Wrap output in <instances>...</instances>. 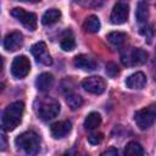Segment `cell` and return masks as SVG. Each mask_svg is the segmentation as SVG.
Returning a JSON list of instances; mask_svg holds the SVG:
<instances>
[{"label":"cell","instance_id":"17","mask_svg":"<svg viewBox=\"0 0 156 156\" xmlns=\"http://www.w3.org/2000/svg\"><path fill=\"white\" fill-rule=\"evenodd\" d=\"M101 124V116L98 112H90L84 119V128L87 130H94Z\"/></svg>","mask_w":156,"mask_h":156},{"label":"cell","instance_id":"22","mask_svg":"<svg viewBox=\"0 0 156 156\" xmlns=\"http://www.w3.org/2000/svg\"><path fill=\"white\" fill-rule=\"evenodd\" d=\"M124 154L126 155L138 156V155H144V150H143V147H141V145L139 143H136V141H129L126 145Z\"/></svg>","mask_w":156,"mask_h":156},{"label":"cell","instance_id":"21","mask_svg":"<svg viewBox=\"0 0 156 156\" xmlns=\"http://www.w3.org/2000/svg\"><path fill=\"white\" fill-rule=\"evenodd\" d=\"M135 17H136V21L140 23L146 22V20L149 18V6L145 1H139L135 11Z\"/></svg>","mask_w":156,"mask_h":156},{"label":"cell","instance_id":"6","mask_svg":"<svg viewBox=\"0 0 156 156\" xmlns=\"http://www.w3.org/2000/svg\"><path fill=\"white\" fill-rule=\"evenodd\" d=\"M11 16H13L16 20H18L28 30H35L37 29V16L33 12H27L26 10L21 7H15L11 10Z\"/></svg>","mask_w":156,"mask_h":156},{"label":"cell","instance_id":"19","mask_svg":"<svg viewBox=\"0 0 156 156\" xmlns=\"http://www.w3.org/2000/svg\"><path fill=\"white\" fill-rule=\"evenodd\" d=\"M106 39L115 48H121V46H123V44L127 40V34L123 32H111L107 34Z\"/></svg>","mask_w":156,"mask_h":156},{"label":"cell","instance_id":"5","mask_svg":"<svg viewBox=\"0 0 156 156\" xmlns=\"http://www.w3.org/2000/svg\"><path fill=\"white\" fill-rule=\"evenodd\" d=\"M29 71H30V61L27 56L20 55L13 58L11 63V74L15 78L22 79L28 76Z\"/></svg>","mask_w":156,"mask_h":156},{"label":"cell","instance_id":"3","mask_svg":"<svg viewBox=\"0 0 156 156\" xmlns=\"http://www.w3.org/2000/svg\"><path fill=\"white\" fill-rule=\"evenodd\" d=\"M15 144L18 149H21L26 154L35 155V154H38L39 147H40V139H39V135L37 133L28 130V132L20 134L16 138Z\"/></svg>","mask_w":156,"mask_h":156},{"label":"cell","instance_id":"7","mask_svg":"<svg viewBox=\"0 0 156 156\" xmlns=\"http://www.w3.org/2000/svg\"><path fill=\"white\" fill-rule=\"evenodd\" d=\"M147 61V52L143 49L134 48L122 55V62L126 66H135L143 65Z\"/></svg>","mask_w":156,"mask_h":156},{"label":"cell","instance_id":"1","mask_svg":"<svg viewBox=\"0 0 156 156\" xmlns=\"http://www.w3.org/2000/svg\"><path fill=\"white\" fill-rule=\"evenodd\" d=\"M23 112H24V104L22 101H15L10 104L2 113V118H1L2 129L7 132L16 129L22 122Z\"/></svg>","mask_w":156,"mask_h":156},{"label":"cell","instance_id":"10","mask_svg":"<svg viewBox=\"0 0 156 156\" xmlns=\"http://www.w3.org/2000/svg\"><path fill=\"white\" fill-rule=\"evenodd\" d=\"M32 55L35 57V60L45 66H49L52 63V58L48 51V46L44 41H38L30 48Z\"/></svg>","mask_w":156,"mask_h":156},{"label":"cell","instance_id":"12","mask_svg":"<svg viewBox=\"0 0 156 156\" xmlns=\"http://www.w3.org/2000/svg\"><path fill=\"white\" fill-rule=\"evenodd\" d=\"M72 129V123L69 121H58L55 122L54 124H51L50 127V132L51 135L55 139H61L63 136H66Z\"/></svg>","mask_w":156,"mask_h":156},{"label":"cell","instance_id":"27","mask_svg":"<svg viewBox=\"0 0 156 156\" xmlns=\"http://www.w3.org/2000/svg\"><path fill=\"white\" fill-rule=\"evenodd\" d=\"M1 139H2V144H1V150H5V147H6V138H5V134H4V133L1 134Z\"/></svg>","mask_w":156,"mask_h":156},{"label":"cell","instance_id":"14","mask_svg":"<svg viewBox=\"0 0 156 156\" xmlns=\"http://www.w3.org/2000/svg\"><path fill=\"white\" fill-rule=\"evenodd\" d=\"M146 84V76L143 72H135L126 79V85L129 89H143Z\"/></svg>","mask_w":156,"mask_h":156},{"label":"cell","instance_id":"23","mask_svg":"<svg viewBox=\"0 0 156 156\" xmlns=\"http://www.w3.org/2000/svg\"><path fill=\"white\" fill-rule=\"evenodd\" d=\"M66 102L71 107V110H77V108H79L83 105V99L78 94L71 93V94H68L66 96Z\"/></svg>","mask_w":156,"mask_h":156},{"label":"cell","instance_id":"11","mask_svg":"<svg viewBox=\"0 0 156 156\" xmlns=\"http://www.w3.org/2000/svg\"><path fill=\"white\" fill-rule=\"evenodd\" d=\"M23 44V35L21 32H11L4 39V49L7 51H16Z\"/></svg>","mask_w":156,"mask_h":156},{"label":"cell","instance_id":"24","mask_svg":"<svg viewBox=\"0 0 156 156\" xmlns=\"http://www.w3.org/2000/svg\"><path fill=\"white\" fill-rule=\"evenodd\" d=\"M106 73H107V76H110V77H116V76L119 73V69H118V67H117L116 63L108 62V63L106 65Z\"/></svg>","mask_w":156,"mask_h":156},{"label":"cell","instance_id":"25","mask_svg":"<svg viewBox=\"0 0 156 156\" xmlns=\"http://www.w3.org/2000/svg\"><path fill=\"white\" fill-rule=\"evenodd\" d=\"M102 139H104L102 133H93V134H90V135L88 136V141H89L91 145H98V144H100V143L102 141Z\"/></svg>","mask_w":156,"mask_h":156},{"label":"cell","instance_id":"2","mask_svg":"<svg viewBox=\"0 0 156 156\" xmlns=\"http://www.w3.org/2000/svg\"><path fill=\"white\" fill-rule=\"evenodd\" d=\"M35 112L43 121L54 119L60 112V104L52 98H43L35 104Z\"/></svg>","mask_w":156,"mask_h":156},{"label":"cell","instance_id":"4","mask_svg":"<svg viewBox=\"0 0 156 156\" xmlns=\"http://www.w3.org/2000/svg\"><path fill=\"white\" fill-rule=\"evenodd\" d=\"M134 121L141 130L150 128L156 121V104H151L141 110H138L134 113Z\"/></svg>","mask_w":156,"mask_h":156},{"label":"cell","instance_id":"28","mask_svg":"<svg viewBox=\"0 0 156 156\" xmlns=\"http://www.w3.org/2000/svg\"><path fill=\"white\" fill-rule=\"evenodd\" d=\"M17 1H22V2H32V4H34V2H39V1H41V0H17Z\"/></svg>","mask_w":156,"mask_h":156},{"label":"cell","instance_id":"8","mask_svg":"<svg viewBox=\"0 0 156 156\" xmlns=\"http://www.w3.org/2000/svg\"><path fill=\"white\" fill-rule=\"evenodd\" d=\"M82 87L84 88L85 91H88L90 94L99 95V94H102L105 91L106 83L99 76H90V77H87L82 80Z\"/></svg>","mask_w":156,"mask_h":156},{"label":"cell","instance_id":"9","mask_svg":"<svg viewBox=\"0 0 156 156\" xmlns=\"http://www.w3.org/2000/svg\"><path fill=\"white\" fill-rule=\"evenodd\" d=\"M128 16H129V5L126 1L121 0L113 6L110 16V21L113 24H122L128 20Z\"/></svg>","mask_w":156,"mask_h":156},{"label":"cell","instance_id":"15","mask_svg":"<svg viewBox=\"0 0 156 156\" xmlns=\"http://www.w3.org/2000/svg\"><path fill=\"white\" fill-rule=\"evenodd\" d=\"M54 85V77L51 73H41L38 76L37 80H35V87L39 91H49Z\"/></svg>","mask_w":156,"mask_h":156},{"label":"cell","instance_id":"16","mask_svg":"<svg viewBox=\"0 0 156 156\" xmlns=\"http://www.w3.org/2000/svg\"><path fill=\"white\" fill-rule=\"evenodd\" d=\"M100 27H101V23H100V20L98 16L95 15H90L85 18L84 23H83V29L88 33H98L100 30Z\"/></svg>","mask_w":156,"mask_h":156},{"label":"cell","instance_id":"13","mask_svg":"<svg viewBox=\"0 0 156 156\" xmlns=\"http://www.w3.org/2000/svg\"><path fill=\"white\" fill-rule=\"evenodd\" d=\"M73 65L76 68L83 71H94L96 68V61L88 55H78L73 60Z\"/></svg>","mask_w":156,"mask_h":156},{"label":"cell","instance_id":"18","mask_svg":"<svg viewBox=\"0 0 156 156\" xmlns=\"http://www.w3.org/2000/svg\"><path fill=\"white\" fill-rule=\"evenodd\" d=\"M61 17V11L57 9H49L41 17V23L44 26H51L56 23Z\"/></svg>","mask_w":156,"mask_h":156},{"label":"cell","instance_id":"20","mask_svg":"<svg viewBox=\"0 0 156 156\" xmlns=\"http://www.w3.org/2000/svg\"><path fill=\"white\" fill-rule=\"evenodd\" d=\"M60 45L62 48V50L65 51H72L76 48V41H74V37L72 34L71 30H66L61 38Z\"/></svg>","mask_w":156,"mask_h":156},{"label":"cell","instance_id":"26","mask_svg":"<svg viewBox=\"0 0 156 156\" xmlns=\"http://www.w3.org/2000/svg\"><path fill=\"white\" fill-rule=\"evenodd\" d=\"M117 154H118V151H117L115 147H110V149H107L106 151H104L101 155H102V156H105V155H107V156H110V155H113V156H115V155H117Z\"/></svg>","mask_w":156,"mask_h":156}]
</instances>
